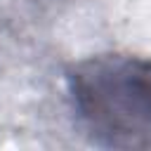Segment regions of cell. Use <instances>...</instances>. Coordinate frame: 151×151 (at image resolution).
<instances>
[{"mask_svg":"<svg viewBox=\"0 0 151 151\" xmlns=\"http://www.w3.org/2000/svg\"><path fill=\"white\" fill-rule=\"evenodd\" d=\"M68 94L87 134L113 149H151V57L99 54L76 64Z\"/></svg>","mask_w":151,"mask_h":151,"instance_id":"obj_1","label":"cell"}]
</instances>
